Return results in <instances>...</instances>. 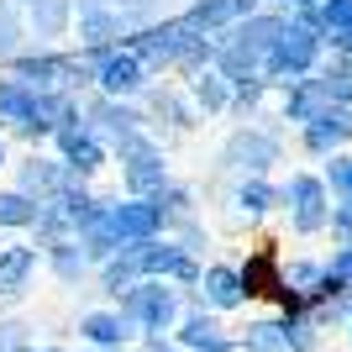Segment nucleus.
I'll use <instances>...</instances> for the list:
<instances>
[{
  "mask_svg": "<svg viewBox=\"0 0 352 352\" xmlns=\"http://www.w3.org/2000/svg\"><path fill=\"white\" fill-rule=\"evenodd\" d=\"M274 200H279V195L268 190V184H263V179H258V174H252L248 184L236 190V206L248 210V216H263V210H274Z\"/></svg>",
  "mask_w": 352,
  "mask_h": 352,
  "instance_id": "nucleus-29",
  "label": "nucleus"
},
{
  "mask_svg": "<svg viewBox=\"0 0 352 352\" xmlns=\"http://www.w3.org/2000/svg\"><path fill=\"white\" fill-rule=\"evenodd\" d=\"M184 32H190V21H184V16H163V21L132 27V32H126V47L147 63V74H163V69H174Z\"/></svg>",
  "mask_w": 352,
  "mask_h": 352,
  "instance_id": "nucleus-2",
  "label": "nucleus"
},
{
  "mask_svg": "<svg viewBox=\"0 0 352 352\" xmlns=\"http://www.w3.org/2000/svg\"><path fill=\"white\" fill-rule=\"evenodd\" d=\"M43 352H69V347H43Z\"/></svg>",
  "mask_w": 352,
  "mask_h": 352,
  "instance_id": "nucleus-40",
  "label": "nucleus"
},
{
  "mask_svg": "<svg viewBox=\"0 0 352 352\" xmlns=\"http://www.w3.org/2000/svg\"><path fill=\"white\" fill-rule=\"evenodd\" d=\"M0 352H32V326L27 321H0Z\"/></svg>",
  "mask_w": 352,
  "mask_h": 352,
  "instance_id": "nucleus-31",
  "label": "nucleus"
},
{
  "mask_svg": "<svg viewBox=\"0 0 352 352\" xmlns=\"http://www.w3.org/2000/svg\"><path fill=\"white\" fill-rule=\"evenodd\" d=\"M232 79L210 63V69H200V74H190V100H195V111L200 116H221V111H232Z\"/></svg>",
  "mask_w": 352,
  "mask_h": 352,
  "instance_id": "nucleus-16",
  "label": "nucleus"
},
{
  "mask_svg": "<svg viewBox=\"0 0 352 352\" xmlns=\"http://www.w3.org/2000/svg\"><path fill=\"white\" fill-rule=\"evenodd\" d=\"M331 184H337L342 195H352V158H337V163H331Z\"/></svg>",
  "mask_w": 352,
  "mask_h": 352,
  "instance_id": "nucleus-33",
  "label": "nucleus"
},
{
  "mask_svg": "<svg viewBox=\"0 0 352 352\" xmlns=\"http://www.w3.org/2000/svg\"><path fill=\"white\" fill-rule=\"evenodd\" d=\"M321 21L331 32H352V0H326V6H321Z\"/></svg>",
  "mask_w": 352,
  "mask_h": 352,
  "instance_id": "nucleus-32",
  "label": "nucleus"
},
{
  "mask_svg": "<svg viewBox=\"0 0 352 352\" xmlns=\"http://www.w3.org/2000/svg\"><path fill=\"white\" fill-rule=\"evenodd\" d=\"M284 200L294 206V232H321L326 221H331V206H326L321 179H310V174H294L289 190H284Z\"/></svg>",
  "mask_w": 352,
  "mask_h": 352,
  "instance_id": "nucleus-13",
  "label": "nucleus"
},
{
  "mask_svg": "<svg viewBox=\"0 0 352 352\" xmlns=\"http://www.w3.org/2000/svg\"><path fill=\"white\" fill-rule=\"evenodd\" d=\"M53 142H58V158L69 163L79 179H89V174L105 163V153H111V147H105V137L95 132L89 121H69V126H58V132H53Z\"/></svg>",
  "mask_w": 352,
  "mask_h": 352,
  "instance_id": "nucleus-8",
  "label": "nucleus"
},
{
  "mask_svg": "<svg viewBox=\"0 0 352 352\" xmlns=\"http://www.w3.org/2000/svg\"><path fill=\"white\" fill-rule=\"evenodd\" d=\"M116 153H121V179H126V195H158L163 184H168L163 153H158L153 142H147L142 132H137L126 147H116Z\"/></svg>",
  "mask_w": 352,
  "mask_h": 352,
  "instance_id": "nucleus-7",
  "label": "nucleus"
},
{
  "mask_svg": "<svg viewBox=\"0 0 352 352\" xmlns=\"http://www.w3.org/2000/svg\"><path fill=\"white\" fill-rule=\"evenodd\" d=\"M179 342L190 352H226L232 347V331L216 321V316H206V305L195 310V316H184V331H179Z\"/></svg>",
  "mask_w": 352,
  "mask_h": 352,
  "instance_id": "nucleus-18",
  "label": "nucleus"
},
{
  "mask_svg": "<svg viewBox=\"0 0 352 352\" xmlns=\"http://www.w3.org/2000/svg\"><path fill=\"white\" fill-rule=\"evenodd\" d=\"M289 27L284 16H274V11H252V16H242L232 32H221L226 43H236V47H248L252 58H268V47L279 43V32Z\"/></svg>",
  "mask_w": 352,
  "mask_h": 352,
  "instance_id": "nucleus-14",
  "label": "nucleus"
},
{
  "mask_svg": "<svg viewBox=\"0 0 352 352\" xmlns=\"http://www.w3.org/2000/svg\"><path fill=\"white\" fill-rule=\"evenodd\" d=\"M0 168H6V142H0Z\"/></svg>",
  "mask_w": 352,
  "mask_h": 352,
  "instance_id": "nucleus-38",
  "label": "nucleus"
},
{
  "mask_svg": "<svg viewBox=\"0 0 352 352\" xmlns=\"http://www.w3.org/2000/svg\"><path fill=\"white\" fill-rule=\"evenodd\" d=\"M37 210H43V200H32L27 190H0V226H6V232L37 226Z\"/></svg>",
  "mask_w": 352,
  "mask_h": 352,
  "instance_id": "nucleus-25",
  "label": "nucleus"
},
{
  "mask_svg": "<svg viewBox=\"0 0 352 352\" xmlns=\"http://www.w3.org/2000/svg\"><path fill=\"white\" fill-rule=\"evenodd\" d=\"M6 6H32V0H6Z\"/></svg>",
  "mask_w": 352,
  "mask_h": 352,
  "instance_id": "nucleus-39",
  "label": "nucleus"
},
{
  "mask_svg": "<svg viewBox=\"0 0 352 352\" xmlns=\"http://www.w3.org/2000/svg\"><path fill=\"white\" fill-rule=\"evenodd\" d=\"M11 74L21 79V85H32V89H63V58L58 53H16L11 58Z\"/></svg>",
  "mask_w": 352,
  "mask_h": 352,
  "instance_id": "nucleus-20",
  "label": "nucleus"
},
{
  "mask_svg": "<svg viewBox=\"0 0 352 352\" xmlns=\"http://www.w3.org/2000/svg\"><path fill=\"white\" fill-rule=\"evenodd\" d=\"M69 121H79V100H74V89H37V111H32V121L21 126V137H53L58 126H69Z\"/></svg>",
  "mask_w": 352,
  "mask_h": 352,
  "instance_id": "nucleus-12",
  "label": "nucleus"
},
{
  "mask_svg": "<svg viewBox=\"0 0 352 352\" xmlns=\"http://www.w3.org/2000/svg\"><path fill=\"white\" fill-rule=\"evenodd\" d=\"M79 16V0H32L27 6V27L37 37H63Z\"/></svg>",
  "mask_w": 352,
  "mask_h": 352,
  "instance_id": "nucleus-21",
  "label": "nucleus"
},
{
  "mask_svg": "<svg viewBox=\"0 0 352 352\" xmlns=\"http://www.w3.org/2000/svg\"><path fill=\"white\" fill-rule=\"evenodd\" d=\"M32 111H37V89L21 85L16 74L0 79V126H16V132H21V126L32 121Z\"/></svg>",
  "mask_w": 352,
  "mask_h": 352,
  "instance_id": "nucleus-22",
  "label": "nucleus"
},
{
  "mask_svg": "<svg viewBox=\"0 0 352 352\" xmlns=\"http://www.w3.org/2000/svg\"><path fill=\"white\" fill-rule=\"evenodd\" d=\"M248 352H294V342H289V331L284 326H252L248 331Z\"/></svg>",
  "mask_w": 352,
  "mask_h": 352,
  "instance_id": "nucleus-30",
  "label": "nucleus"
},
{
  "mask_svg": "<svg viewBox=\"0 0 352 352\" xmlns=\"http://www.w3.org/2000/svg\"><path fill=\"white\" fill-rule=\"evenodd\" d=\"M289 6H300V11H310V6H316V0H289Z\"/></svg>",
  "mask_w": 352,
  "mask_h": 352,
  "instance_id": "nucleus-37",
  "label": "nucleus"
},
{
  "mask_svg": "<svg viewBox=\"0 0 352 352\" xmlns=\"http://www.w3.org/2000/svg\"><path fill=\"white\" fill-rule=\"evenodd\" d=\"M111 221H116L121 242H153V236L168 226L158 195H126V200H111Z\"/></svg>",
  "mask_w": 352,
  "mask_h": 352,
  "instance_id": "nucleus-9",
  "label": "nucleus"
},
{
  "mask_svg": "<svg viewBox=\"0 0 352 352\" xmlns=\"http://www.w3.org/2000/svg\"><path fill=\"white\" fill-rule=\"evenodd\" d=\"M147 111H153V116H168L174 126H195V100L184 105L174 89H153V95H147Z\"/></svg>",
  "mask_w": 352,
  "mask_h": 352,
  "instance_id": "nucleus-27",
  "label": "nucleus"
},
{
  "mask_svg": "<svg viewBox=\"0 0 352 352\" xmlns=\"http://www.w3.org/2000/svg\"><path fill=\"white\" fill-rule=\"evenodd\" d=\"M321 279V268H310V263H294L289 268V284H316Z\"/></svg>",
  "mask_w": 352,
  "mask_h": 352,
  "instance_id": "nucleus-34",
  "label": "nucleus"
},
{
  "mask_svg": "<svg viewBox=\"0 0 352 352\" xmlns=\"http://www.w3.org/2000/svg\"><path fill=\"white\" fill-rule=\"evenodd\" d=\"M121 310L142 326L147 337H163L179 316V289H168V279H142L121 294Z\"/></svg>",
  "mask_w": 352,
  "mask_h": 352,
  "instance_id": "nucleus-1",
  "label": "nucleus"
},
{
  "mask_svg": "<svg viewBox=\"0 0 352 352\" xmlns=\"http://www.w3.org/2000/svg\"><path fill=\"white\" fill-rule=\"evenodd\" d=\"M79 331H85L95 347H121V342L137 331V321L126 316V310H89L85 321H79Z\"/></svg>",
  "mask_w": 352,
  "mask_h": 352,
  "instance_id": "nucleus-19",
  "label": "nucleus"
},
{
  "mask_svg": "<svg viewBox=\"0 0 352 352\" xmlns=\"http://www.w3.org/2000/svg\"><path fill=\"white\" fill-rule=\"evenodd\" d=\"M147 63L137 58L132 47L121 43V47H111L105 58H95V85H100V95H121V100H132V95H142L147 89Z\"/></svg>",
  "mask_w": 352,
  "mask_h": 352,
  "instance_id": "nucleus-6",
  "label": "nucleus"
},
{
  "mask_svg": "<svg viewBox=\"0 0 352 352\" xmlns=\"http://www.w3.org/2000/svg\"><path fill=\"white\" fill-rule=\"evenodd\" d=\"M331 221H337V232H352V195H347V206L331 210Z\"/></svg>",
  "mask_w": 352,
  "mask_h": 352,
  "instance_id": "nucleus-35",
  "label": "nucleus"
},
{
  "mask_svg": "<svg viewBox=\"0 0 352 352\" xmlns=\"http://www.w3.org/2000/svg\"><path fill=\"white\" fill-rule=\"evenodd\" d=\"M242 300H248V284H242V274H236V268L210 263L206 274H200V305L232 310V305H242Z\"/></svg>",
  "mask_w": 352,
  "mask_h": 352,
  "instance_id": "nucleus-15",
  "label": "nucleus"
},
{
  "mask_svg": "<svg viewBox=\"0 0 352 352\" xmlns=\"http://www.w3.org/2000/svg\"><path fill=\"white\" fill-rule=\"evenodd\" d=\"M158 206H163V221H195V195L190 190H179V184H163L158 190Z\"/></svg>",
  "mask_w": 352,
  "mask_h": 352,
  "instance_id": "nucleus-28",
  "label": "nucleus"
},
{
  "mask_svg": "<svg viewBox=\"0 0 352 352\" xmlns=\"http://www.w3.org/2000/svg\"><path fill=\"white\" fill-rule=\"evenodd\" d=\"M274 158H279V142L268 132H258V126H236V132L226 137V147H221V163H226V168H242V174H263Z\"/></svg>",
  "mask_w": 352,
  "mask_h": 352,
  "instance_id": "nucleus-10",
  "label": "nucleus"
},
{
  "mask_svg": "<svg viewBox=\"0 0 352 352\" xmlns=\"http://www.w3.org/2000/svg\"><path fill=\"white\" fill-rule=\"evenodd\" d=\"M310 63H316V37H310V21H289V27L279 32V43L268 47L263 74H268V79H279V85H294Z\"/></svg>",
  "mask_w": 352,
  "mask_h": 352,
  "instance_id": "nucleus-4",
  "label": "nucleus"
},
{
  "mask_svg": "<svg viewBox=\"0 0 352 352\" xmlns=\"http://www.w3.org/2000/svg\"><path fill=\"white\" fill-rule=\"evenodd\" d=\"M147 352H174V347H163V342H158V337H153V347H147Z\"/></svg>",
  "mask_w": 352,
  "mask_h": 352,
  "instance_id": "nucleus-36",
  "label": "nucleus"
},
{
  "mask_svg": "<svg viewBox=\"0 0 352 352\" xmlns=\"http://www.w3.org/2000/svg\"><path fill=\"white\" fill-rule=\"evenodd\" d=\"M74 27H79V47H85V58H105L111 47L126 43V16L116 11V6H105V0H95V6H79V16H74Z\"/></svg>",
  "mask_w": 352,
  "mask_h": 352,
  "instance_id": "nucleus-3",
  "label": "nucleus"
},
{
  "mask_svg": "<svg viewBox=\"0 0 352 352\" xmlns=\"http://www.w3.org/2000/svg\"><path fill=\"white\" fill-rule=\"evenodd\" d=\"M326 100H331V95H326L316 79H294L289 100H284V116H289V121H316L326 111Z\"/></svg>",
  "mask_w": 352,
  "mask_h": 352,
  "instance_id": "nucleus-24",
  "label": "nucleus"
},
{
  "mask_svg": "<svg viewBox=\"0 0 352 352\" xmlns=\"http://www.w3.org/2000/svg\"><path fill=\"white\" fill-rule=\"evenodd\" d=\"M242 16H252V0H190L184 21L200 32H232Z\"/></svg>",
  "mask_w": 352,
  "mask_h": 352,
  "instance_id": "nucleus-17",
  "label": "nucleus"
},
{
  "mask_svg": "<svg viewBox=\"0 0 352 352\" xmlns=\"http://www.w3.org/2000/svg\"><path fill=\"white\" fill-rule=\"evenodd\" d=\"M74 179H79V174H74L63 158H27V163H21V174H16V190H27L32 200H58Z\"/></svg>",
  "mask_w": 352,
  "mask_h": 352,
  "instance_id": "nucleus-11",
  "label": "nucleus"
},
{
  "mask_svg": "<svg viewBox=\"0 0 352 352\" xmlns=\"http://www.w3.org/2000/svg\"><path fill=\"white\" fill-rule=\"evenodd\" d=\"M32 274H37V248H6L0 252V294L6 300L27 289Z\"/></svg>",
  "mask_w": 352,
  "mask_h": 352,
  "instance_id": "nucleus-23",
  "label": "nucleus"
},
{
  "mask_svg": "<svg viewBox=\"0 0 352 352\" xmlns=\"http://www.w3.org/2000/svg\"><path fill=\"white\" fill-rule=\"evenodd\" d=\"M85 121L105 137V147H126L137 132H142L147 111H142V105H132V100H121V95H95L89 111H85Z\"/></svg>",
  "mask_w": 352,
  "mask_h": 352,
  "instance_id": "nucleus-5",
  "label": "nucleus"
},
{
  "mask_svg": "<svg viewBox=\"0 0 352 352\" xmlns=\"http://www.w3.org/2000/svg\"><path fill=\"white\" fill-rule=\"evenodd\" d=\"M27 11L21 6H6L0 0V63H11L16 53H21V43H27Z\"/></svg>",
  "mask_w": 352,
  "mask_h": 352,
  "instance_id": "nucleus-26",
  "label": "nucleus"
}]
</instances>
